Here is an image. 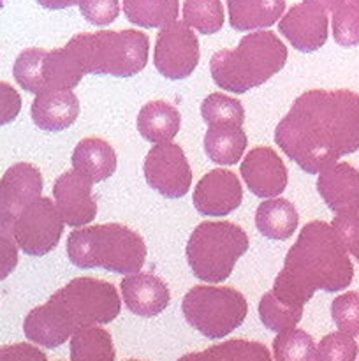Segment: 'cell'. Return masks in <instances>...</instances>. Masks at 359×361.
<instances>
[{
	"label": "cell",
	"instance_id": "1",
	"mask_svg": "<svg viewBox=\"0 0 359 361\" xmlns=\"http://www.w3.org/2000/svg\"><path fill=\"white\" fill-rule=\"evenodd\" d=\"M275 143L310 175L359 150V94L315 88L299 95L275 129Z\"/></svg>",
	"mask_w": 359,
	"mask_h": 361
},
{
	"label": "cell",
	"instance_id": "2",
	"mask_svg": "<svg viewBox=\"0 0 359 361\" xmlns=\"http://www.w3.org/2000/svg\"><path fill=\"white\" fill-rule=\"evenodd\" d=\"M352 279L354 267L333 226L312 221L289 249L271 291L287 305L303 309L315 291H344Z\"/></svg>",
	"mask_w": 359,
	"mask_h": 361
},
{
	"label": "cell",
	"instance_id": "3",
	"mask_svg": "<svg viewBox=\"0 0 359 361\" xmlns=\"http://www.w3.org/2000/svg\"><path fill=\"white\" fill-rule=\"evenodd\" d=\"M120 309L122 302L111 282L92 277L73 279L44 305L27 314L25 337L46 349L60 348L81 328L115 321Z\"/></svg>",
	"mask_w": 359,
	"mask_h": 361
},
{
	"label": "cell",
	"instance_id": "4",
	"mask_svg": "<svg viewBox=\"0 0 359 361\" xmlns=\"http://www.w3.org/2000/svg\"><path fill=\"white\" fill-rule=\"evenodd\" d=\"M287 55V48L275 32H252L234 49H218L210 60V73L222 90L239 95L280 73Z\"/></svg>",
	"mask_w": 359,
	"mask_h": 361
},
{
	"label": "cell",
	"instance_id": "5",
	"mask_svg": "<svg viewBox=\"0 0 359 361\" xmlns=\"http://www.w3.org/2000/svg\"><path fill=\"white\" fill-rule=\"evenodd\" d=\"M67 257L77 268H104L120 275H136L146 261V243L123 224L87 226L67 236Z\"/></svg>",
	"mask_w": 359,
	"mask_h": 361
},
{
	"label": "cell",
	"instance_id": "6",
	"mask_svg": "<svg viewBox=\"0 0 359 361\" xmlns=\"http://www.w3.org/2000/svg\"><path fill=\"white\" fill-rule=\"evenodd\" d=\"M84 74H109L115 78H130L146 67L150 39L144 32L101 30L76 34L67 42Z\"/></svg>",
	"mask_w": 359,
	"mask_h": 361
},
{
	"label": "cell",
	"instance_id": "7",
	"mask_svg": "<svg viewBox=\"0 0 359 361\" xmlns=\"http://www.w3.org/2000/svg\"><path fill=\"white\" fill-rule=\"evenodd\" d=\"M250 247L245 229L232 222H201L187 242V261L197 281L218 284L231 277Z\"/></svg>",
	"mask_w": 359,
	"mask_h": 361
},
{
	"label": "cell",
	"instance_id": "8",
	"mask_svg": "<svg viewBox=\"0 0 359 361\" xmlns=\"http://www.w3.org/2000/svg\"><path fill=\"white\" fill-rule=\"evenodd\" d=\"M187 323L203 337L217 341L239 328L248 314L245 296L227 286H194L182 302Z\"/></svg>",
	"mask_w": 359,
	"mask_h": 361
},
{
	"label": "cell",
	"instance_id": "9",
	"mask_svg": "<svg viewBox=\"0 0 359 361\" xmlns=\"http://www.w3.org/2000/svg\"><path fill=\"white\" fill-rule=\"evenodd\" d=\"M63 219L49 197H39L28 204L14 222L18 249L28 256H46L56 249L63 233Z\"/></svg>",
	"mask_w": 359,
	"mask_h": 361
},
{
	"label": "cell",
	"instance_id": "10",
	"mask_svg": "<svg viewBox=\"0 0 359 361\" xmlns=\"http://www.w3.org/2000/svg\"><path fill=\"white\" fill-rule=\"evenodd\" d=\"M199 39L183 21L162 28L155 41V69L165 80H185L199 63Z\"/></svg>",
	"mask_w": 359,
	"mask_h": 361
},
{
	"label": "cell",
	"instance_id": "11",
	"mask_svg": "<svg viewBox=\"0 0 359 361\" xmlns=\"http://www.w3.org/2000/svg\"><path fill=\"white\" fill-rule=\"evenodd\" d=\"M144 178L153 190L169 200L183 197L192 185V169L185 152L176 143H160L144 157Z\"/></svg>",
	"mask_w": 359,
	"mask_h": 361
},
{
	"label": "cell",
	"instance_id": "12",
	"mask_svg": "<svg viewBox=\"0 0 359 361\" xmlns=\"http://www.w3.org/2000/svg\"><path fill=\"white\" fill-rule=\"evenodd\" d=\"M194 208L206 217H224L239 208L243 187L238 176L229 169H211L194 189Z\"/></svg>",
	"mask_w": 359,
	"mask_h": 361
},
{
	"label": "cell",
	"instance_id": "13",
	"mask_svg": "<svg viewBox=\"0 0 359 361\" xmlns=\"http://www.w3.org/2000/svg\"><path fill=\"white\" fill-rule=\"evenodd\" d=\"M94 183L77 171L62 173L53 185V197L63 219L70 228H87L97 217V201L92 194Z\"/></svg>",
	"mask_w": 359,
	"mask_h": 361
},
{
	"label": "cell",
	"instance_id": "14",
	"mask_svg": "<svg viewBox=\"0 0 359 361\" xmlns=\"http://www.w3.org/2000/svg\"><path fill=\"white\" fill-rule=\"evenodd\" d=\"M42 194V175L37 166L18 162L0 178V222L14 224L21 212Z\"/></svg>",
	"mask_w": 359,
	"mask_h": 361
},
{
	"label": "cell",
	"instance_id": "15",
	"mask_svg": "<svg viewBox=\"0 0 359 361\" xmlns=\"http://www.w3.org/2000/svg\"><path fill=\"white\" fill-rule=\"evenodd\" d=\"M278 32L301 53H313L327 41V13L313 4H294L278 21Z\"/></svg>",
	"mask_w": 359,
	"mask_h": 361
},
{
	"label": "cell",
	"instance_id": "16",
	"mask_svg": "<svg viewBox=\"0 0 359 361\" xmlns=\"http://www.w3.org/2000/svg\"><path fill=\"white\" fill-rule=\"evenodd\" d=\"M243 182L257 197L280 196L289 182V173L280 155L270 147H256L243 159Z\"/></svg>",
	"mask_w": 359,
	"mask_h": 361
},
{
	"label": "cell",
	"instance_id": "17",
	"mask_svg": "<svg viewBox=\"0 0 359 361\" xmlns=\"http://www.w3.org/2000/svg\"><path fill=\"white\" fill-rule=\"evenodd\" d=\"M317 190L336 217L359 214V171L348 162H338L319 173Z\"/></svg>",
	"mask_w": 359,
	"mask_h": 361
},
{
	"label": "cell",
	"instance_id": "18",
	"mask_svg": "<svg viewBox=\"0 0 359 361\" xmlns=\"http://www.w3.org/2000/svg\"><path fill=\"white\" fill-rule=\"evenodd\" d=\"M123 303L139 317H155L164 312L171 302V293L162 279L151 274L127 275L120 284Z\"/></svg>",
	"mask_w": 359,
	"mask_h": 361
},
{
	"label": "cell",
	"instance_id": "19",
	"mask_svg": "<svg viewBox=\"0 0 359 361\" xmlns=\"http://www.w3.org/2000/svg\"><path fill=\"white\" fill-rule=\"evenodd\" d=\"M30 115L39 129L65 130L80 116V99L73 90H46L34 99Z\"/></svg>",
	"mask_w": 359,
	"mask_h": 361
},
{
	"label": "cell",
	"instance_id": "20",
	"mask_svg": "<svg viewBox=\"0 0 359 361\" xmlns=\"http://www.w3.org/2000/svg\"><path fill=\"white\" fill-rule=\"evenodd\" d=\"M73 168L92 183L104 182L116 171L115 148L101 137H84L73 152Z\"/></svg>",
	"mask_w": 359,
	"mask_h": 361
},
{
	"label": "cell",
	"instance_id": "21",
	"mask_svg": "<svg viewBox=\"0 0 359 361\" xmlns=\"http://www.w3.org/2000/svg\"><path fill=\"white\" fill-rule=\"evenodd\" d=\"M227 11L234 30H264L280 20L285 0H227Z\"/></svg>",
	"mask_w": 359,
	"mask_h": 361
},
{
	"label": "cell",
	"instance_id": "22",
	"mask_svg": "<svg viewBox=\"0 0 359 361\" xmlns=\"http://www.w3.org/2000/svg\"><path fill=\"white\" fill-rule=\"evenodd\" d=\"M137 130L150 143H171L180 133L182 115L168 101H150L137 113Z\"/></svg>",
	"mask_w": 359,
	"mask_h": 361
},
{
	"label": "cell",
	"instance_id": "23",
	"mask_svg": "<svg viewBox=\"0 0 359 361\" xmlns=\"http://www.w3.org/2000/svg\"><path fill=\"white\" fill-rule=\"evenodd\" d=\"M299 215L294 204L284 197L267 200L256 212L257 231L270 240H289L298 229Z\"/></svg>",
	"mask_w": 359,
	"mask_h": 361
},
{
	"label": "cell",
	"instance_id": "24",
	"mask_svg": "<svg viewBox=\"0 0 359 361\" xmlns=\"http://www.w3.org/2000/svg\"><path fill=\"white\" fill-rule=\"evenodd\" d=\"M246 134L243 127L210 126L204 134V152L215 164L234 166L245 154Z\"/></svg>",
	"mask_w": 359,
	"mask_h": 361
},
{
	"label": "cell",
	"instance_id": "25",
	"mask_svg": "<svg viewBox=\"0 0 359 361\" xmlns=\"http://www.w3.org/2000/svg\"><path fill=\"white\" fill-rule=\"evenodd\" d=\"M83 76V69L73 53L67 49V46L46 53L44 62H42V87H44L42 92L73 90L80 85Z\"/></svg>",
	"mask_w": 359,
	"mask_h": 361
},
{
	"label": "cell",
	"instance_id": "26",
	"mask_svg": "<svg viewBox=\"0 0 359 361\" xmlns=\"http://www.w3.org/2000/svg\"><path fill=\"white\" fill-rule=\"evenodd\" d=\"M178 0H123V14L143 28H165L178 18Z\"/></svg>",
	"mask_w": 359,
	"mask_h": 361
},
{
	"label": "cell",
	"instance_id": "27",
	"mask_svg": "<svg viewBox=\"0 0 359 361\" xmlns=\"http://www.w3.org/2000/svg\"><path fill=\"white\" fill-rule=\"evenodd\" d=\"M178 361H273L264 344L253 341H225L199 353H190Z\"/></svg>",
	"mask_w": 359,
	"mask_h": 361
},
{
	"label": "cell",
	"instance_id": "28",
	"mask_svg": "<svg viewBox=\"0 0 359 361\" xmlns=\"http://www.w3.org/2000/svg\"><path fill=\"white\" fill-rule=\"evenodd\" d=\"M115 345L108 330L81 328L70 337V361H115Z\"/></svg>",
	"mask_w": 359,
	"mask_h": 361
},
{
	"label": "cell",
	"instance_id": "29",
	"mask_svg": "<svg viewBox=\"0 0 359 361\" xmlns=\"http://www.w3.org/2000/svg\"><path fill=\"white\" fill-rule=\"evenodd\" d=\"M182 13L183 23L203 35L217 34L224 27L222 0H185Z\"/></svg>",
	"mask_w": 359,
	"mask_h": 361
},
{
	"label": "cell",
	"instance_id": "30",
	"mask_svg": "<svg viewBox=\"0 0 359 361\" xmlns=\"http://www.w3.org/2000/svg\"><path fill=\"white\" fill-rule=\"evenodd\" d=\"M201 116L208 126H236L245 122V109L236 97L215 92L201 102Z\"/></svg>",
	"mask_w": 359,
	"mask_h": 361
},
{
	"label": "cell",
	"instance_id": "31",
	"mask_svg": "<svg viewBox=\"0 0 359 361\" xmlns=\"http://www.w3.org/2000/svg\"><path fill=\"white\" fill-rule=\"evenodd\" d=\"M259 317L264 326L275 334H282L296 328V324L301 321L303 309L292 307L278 300L273 291H267L259 302Z\"/></svg>",
	"mask_w": 359,
	"mask_h": 361
},
{
	"label": "cell",
	"instance_id": "32",
	"mask_svg": "<svg viewBox=\"0 0 359 361\" xmlns=\"http://www.w3.org/2000/svg\"><path fill=\"white\" fill-rule=\"evenodd\" d=\"M315 342L305 330L282 331L273 341L275 361H315Z\"/></svg>",
	"mask_w": 359,
	"mask_h": 361
},
{
	"label": "cell",
	"instance_id": "33",
	"mask_svg": "<svg viewBox=\"0 0 359 361\" xmlns=\"http://www.w3.org/2000/svg\"><path fill=\"white\" fill-rule=\"evenodd\" d=\"M46 49L28 48L18 55L13 67V76L16 83L30 94H42V62H44Z\"/></svg>",
	"mask_w": 359,
	"mask_h": 361
},
{
	"label": "cell",
	"instance_id": "34",
	"mask_svg": "<svg viewBox=\"0 0 359 361\" xmlns=\"http://www.w3.org/2000/svg\"><path fill=\"white\" fill-rule=\"evenodd\" d=\"M331 317L341 334L359 337V293L348 291L331 303Z\"/></svg>",
	"mask_w": 359,
	"mask_h": 361
},
{
	"label": "cell",
	"instance_id": "35",
	"mask_svg": "<svg viewBox=\"0 0 359 361\" xmlns=\"http://www.w3.org/2000/svg\"><path fill=\"white\" fill-rule=\"evenodd\" d=\"M359 355V345L348 335L336 331L322 337L317 345L315 361H355Z\"/></svg>",
	"mask_w": 359,
	"mask_h": 361
},
{
	"label": "cell",
	"instance_id": "36",
	"mask_svg": "<svg viewBox=\"0 0 359 361\" xmlns=\"http://www.w3.org/2000/svg\"><path fill=\"white\" fill-rule=\"evenodd\" d=\"M333 37L334 41L345 48L359 44V6H347L338 7L333 13Z\"/></svg>",
	"mask_w": 359,
	"mask_h": 361
},
{
	"label": "cell",
	"instance_id": "37",
	"mask_svg": "<svg viewBox=\"0 0 359 361\" xmlns=\"http://www.w3.org/2000/svg\"><path fill=\"white\" fill-rule=\"evenodd\" d=\"M80 13L88 23L106 27L120 14V0H81Z\"/></svg>",
	"mask_w": 359,
	"mask_h": 361
},
{
	"label": "cell",
	"instance_id": "38",
	"mask_svg": "<svg viewBox=\"0 0 359 361\" xmlns=\"http://www.w3.org/2000/svg\"><path fill=\"white\" fill-rule=\"evenodd\" d=\"M18 243L14 240V224L0 222V282L6 281L18 267Z\"/></svg>",
	"mask_w": 359,
	"mask_h": 361
},
{
	"label": "cell",
	"instance_id": "39",
	"mask_svg": "<svg viewBox=\"0 0 359 361\" xmlns=\"http://www.w3.org/2000/svg\"><path fill=\"white\" fill-rule=\"evenodd\" d=\"M336 235L340 236L345 250L359 263V214L347 217H334L331 222Z\"/></svg>",
	"mask_w": 359,
	"mask_h": 361
},
{
	"label": "cell",
	"instance_id": "40",
	"mask_svg": "<svg viewBox=\"0 0 359 361\" xmlns=\"http://www.w3.org/2000/svg\"><path fill=\"white\" fill-rule=\"evenodd\" d=\"M21 111V97L16 88L0 81V127L14 122Z\"/></svg>",
	"mask_w": 359,
	"mask_h": 361
},
{
	"label": "cell",
	"instance_id": "41",
	"mask_svg": "<svg viewBox=\"0 0 359 361\" xmlns=\"http://www.w3.org/2000/svg\"><path fill=\"white\" fill-rule=\"evenodd\" d=\"M0 361H48L44 353L27 342L2 345L0 348Z\"/></svg>",
	"mask_w": 359,
	"mask_h": 361
},
{
	"label": "cell",
	"instance_id": "42",
	"mask_svg": "<svg viewBox=\"0 0 359 361\" xmlns=\"http://www.w3.org/2000/svg\"><path fill=\"white\" fill-rule=\"evenodd\" d=\"M41 7L49 11H58V9H67V7L80 6L81 0H35Z\"/></svg>",
	"mask_w": 359,
	"mask_h": 361
},
{
	"label": "cell",
	"instance_id": "43",
	"mask_svg": "<svg viewBox=\"0 0 359 361\" xmlns=\"http://www.w3.org/2000/svg\"><path fill=\"white\" fill-rule=\"evenodd\" d=\"M305 4H313V6L320 7V9H324L327 13H334V11L338 9V7L345 6V0H303Z\"/></svg>",
	"mask_w": 359,
	"mask_h": 361
},
{
	"label": "cell",
	"instance_id": "44",
	"mask_svg": "<svg viewBox=\"0 0 359 361\" xmlns=\"http://www.w3.org/2000/svg\"><path fill=\"white\" fill-rule=\"evenodd\" d=\"M347 4H352V6H359V0H345V6Z\"/></svg>",
	"mask_w": 359,
	"mask_h": 361
},
{
	"label": "cell",
	"instance_id": "45",
	"mask_svg": "<svg viewBox=\"0 0 359 361\" xmlns=\"http://www.w3.org/2000/svg\"><path fill=\"white\" fill-rule=\"evenodd\" d=\"M127 361H139V360H127Z\"/></svg>",
	"mask_w": 359,
	"mask_h": 361
}]
</instances>
